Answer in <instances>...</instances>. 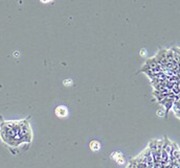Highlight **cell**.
<instances>
[{
    "mask_svg": "<svg viewBox=\"0 0 180 168\" xmlns=\"http://www.w3.org/2000/svg\"><path fill=\"white\" fill-rule=\"evenodd\" d=\"M159 67L158 63L156 62V60H155V58H149L147 62H146L145 66H143V68H141V72H147V71H151L152 69H154V68H157Z\"/></svg>",
    "mask_w": 180,
    "mask_h": 168,
    "instance_id": "6da1fadb",
    "label": "cell"
},
{
    "mask_svg": "<svg viewBox=\"0 0 180 168\" xmlns=\"http://www.w3.org/2000/svg\"><path fill=\"white\" fill-rule=\"evenodd\" d=\"M166 49H162L160 51L157 53V56H155V60L156 62L158 63L159 66H166L168 64V61H166Z\"/></svg>",
    "mask_w": 180,
    "mask_h": 168,
    "instance_id": "7a4b0ae2",
    "label": "cell"
},
{
    "mask_svg": "<svg viewBox=\"0 0 180 168\" xmlns=\"http://www.w3.org/2000/svg\"><path fill=\"white\" fill-rule=\"evenodd\" d=\"M56 115L60 118H64L68 115V109L65 107V105H59V107H56Z\"/></svg>",
    "mask_w": 180,
    "mask_h": 168,
    "instance_id": "3957f363",
    "label": "cell"
},
{
    "mask_svg": "<svg viewBox=\"0 0 180 168\" xmlns=\"http://www.w3.org/2000/svg\"><path fill=\"white\" fill-rule=\"evenodd\" d=\"M111 158H112L113 160H115L118 164H124L125 163V158L122 154V152H113V154H111Z\"/></svg>",
    "mask_w": 180,
    "mask_h": 168,
    "instance_id": "277c9868",
    "label": "cell"
},
{
    "mask_svg": "<svg viewBox=\"0 0 180 168\" xmlns=\"http://www.w3.org/2000/svg\"><path fill=\"white\" fill-rule=\"evenodd\" d=\"M89 146H90V149L92 152H98V150L101 149V143L96 140H92L90 144H89Z\"/></svg>",
    "mask_w": 180,
    "mask_h": 168,
    "instance_id": "5b68a950",
    "label": "cell"
},
{
    "mask_svg": "<svg viewBox=\"0 0 180 168\" xmlns=\"http://www.w3.org/2000/svg\"><path fill=\"white\" fill-rule=\"evenodd\" d=\"M171 92L174 94V95H176V96H177V95H179V94H180V89L178 88V87L175 85V86H174V88L171 90Z\"/></svg>",
    "mask_w": 180,
    "mask_h": 168,
    "instance_id": "8992f818",
    "label": "cell"
},
{
    "mask_svg": "<svg viewBox=\"0 0 180 168\" xmlns=\"http://www.w3.org/2000/svg\"><path fill=\"white\" fill-rule=\"evenodd\" d=\"M63 84L65 87H70L71 85L73 84V82H72V80H70V78H65V80L63 82Z\"/></svg>",
    "mask_w": 180,
    "mask_h": 168,
    "instance_id": "52a82bcc",
    "label": "cell"
},
{
    "mask_svg": "<svg viewBox=\"0 0 180 168\" xmlns=\"http://www.w3.org/2000/svg\"><path fill=\"white\" fill-rule=\"evenodd\" d=\"M157 112H158V113H157V114H158V115H159V116H164V111H161V110H159V111H157Z\"/></svg>",
    "mask_w": 180,
    "mask_h": 168,
    "instance_id": "ba28073f",
    "label": "cell"
},
{
    "mask_svg": "<svg viewBox=\"0 0 180 168\" xmlns=\"http://www.w3.org/2000/svg\"><path fill=\"white\" fill-rule=\"evenodd\" d=\"M146 52H147V51H146V50H145V49H143V50H141V56H146Z\"/></svg>",
    "mask_w": 180,
    "mask_h": 168,
    "instance_id": "9c48e42d",
    "label": "cell"
}]
</instances>
